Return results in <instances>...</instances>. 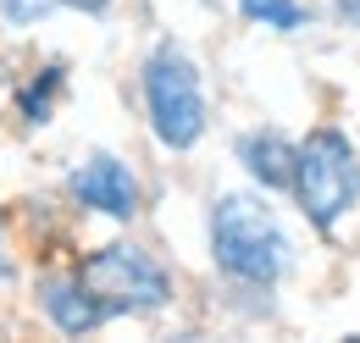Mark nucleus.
<instances>
[{
    "mask_svg": "<svg viewBox=\"0 0 360 343\" xmlns=\"http://www.w3.org/2000/svg\"><path fill=\"white\" fill-rule=\"evenodd\" d=\"M211 260L238 288H277L294 271V238L261 194H222L211 205Z\"/></svg>",
    "mask_w": 360,
    "mask_h": 343,
    "instance_id": "f257e3e1",
    "label": "nucleus"
},
{
    "mask_svg": "<svg viewBox=\"0 0 360 343\" xmlns=\"http://www.w3.org/2000/svg\"><path fill=\"white\" fill-rule=\"evenodd\" d=\"M139 94H144V122L167 150H194L205 138V78L183 44L161 39L144 67H139Z\"/></svg>",
    "mask_w": 360,
    "mask_h": 343,
    "instance_id": "f03ea898",
    "label": "nucleus"
},
{
    "mask_svg": "<svg viewBox=\"0 0 360 343\" xmlns=\"http://www.w3.org/2000/svg\"><path fill=\"white\" fill-rule=\"evenodd\" d=\"M294 205L316 233H333L360 200V155L344 128H311L294 144Z\"/></svg>",
    "mask_w": 360,
    "mask_h": 343,
    "instance_id": "7ed1b4c3",
    "label": "nucleus"
},
{
    "mask_svg": "<svg viewBox=\"0 0 360 343\" xmlns=\"http://www.w3.org/2000/svg\"><path fill=\"white\" fill-rule=\"evenodd\" d=\"M78 277L89 283L111 316H155L172 304V271L134 238H111L78 260Z\"/></svg>",
    "mask_w": 360,
    "mask_h": 343,
    "instance_id": "20e7f679",
    "label": "nucleus"
},
{
    "mask_svg": "<svg viewBox=\"0 0 360 343\" xmlns=\"http://www.w3.org/2000/svg\"><path fill=\"white\" fill-rule=\"evenodd\" d=\"M67 194L94 216H111V221H134L139 205H144V188H139L134 167L122 161V155H105V150H94L84 155L78 167L67 172Z\"/></svg>",
    "mask_w": 360,
    "mask_h": 343,
    "instance_id": "39448f33",
    "label": "nucleus"
},
{
    "mask_svg": "<svg viewBox=\"0 0 360 343\" xmlns=\"http://www.w3.org/2000/svg\"><path fill=\"white\" fill-rule=\"evenodd\" d=\"M39 310H45L50 327L67 332V338H89V332H100L111 321V310L100 304V294L78 271H50V277H39Z\"/></svg>",
    "mask_w": 360,
    "mask_h": 343,
    "instance_id": "423d86ee",
    "label": "nucleus"
},
{
    "mask_svg": "<svg viewBox=\"0 0 360 343\" xmlns=\"http://www.w3.org/2000/svg\"><path fill=\"white\" fill-rule=\"evenodd\" d=\"M233 150H238V167L250 172L261 188H288V177H294V138H283L277 128H255V133H244Z\"/></svg>",
    "mask_w": 360,
    "mask_h": 343,
    "instance_id": "0eeeda50",
    "label": "nucleus"
},
{
    "mask_svg": "<svg viewBox=\"0 0 360 343\" xmlns=\"http://www.w3.org/2000/svg\"><path fill=\"white\" fill-rule=\"evenodd\" d=\"M61 89H67V67H61V61L39 67L28 84L17 89V111H22V122H28V128H45L50 117H56V100H61Z\"/></svg>",
    "mask_w": 360,
    "mask_h": 343,
    "instance_id": "6e6552de",
    "label": "nucleus"
},
{
    "mask_svg": "<svg viewBox=\"0 0 360 343\" xmlns=\"http://www.w3.org/2000/svg\"><path fill=\"white\" fill-rule=\"evenodd\" d=\"M238 11H244V22L271 28V34H300V28H311V6H305V0H238Z\"/></svg>",
    "mask_w": 360,
    "mask_h": 343,
    "instance_id": "1a4fd4ad",
    "label": "nucleus"
},
{
    "mask_svg": "<svg viewBox=\"0 0 360 343\" xmlns=\"http://www.w3.org/2000/svg\"><path fill=\"white\" fill-rule=\"evenodd\" d=\"M50 11H56V0H0L6 28H39Z\"/></svg>",
    "mask_w": 360,
    "mask_h": 343,
    "instance_id": "9d476101",
    "label": "nucleus"
},
{
    "mask_svg": "<svg viewBox=\"0 0 360 343\" xmlns=\"http://www.w3.org/2000/svg\"><path fill=\"white\" fill-rule=\"evenodd\" d=\"M333 17L344 28H360V0H333Z\"/></svg>",
    "mask_w": 360,
    "mask_h": 343,
    "instance_id": "9b49d317",
    "label": "nucleus"
},
{
    "mask_svg": "<svg viewBox=\"0 0 360 343\" xmlns=\"http://www.w3.org/2000/svg\"><path fill=\"white\" fill-rule=\"evenodd\" d=\"M56 6H72V11H84V17H100V11H111V0H56Z\"/></svg>",
    "mask_w": 360,
    "mask_h": 343,
    "instance_id": "f8f14e48",
    "label": "nucleus"
},
{
    "mask_svg": "<svg viewBox=\"0 0 360 343\" xmlns=\"http://www.w3.org/2000/svg\"><path fill=\"white\" fill-rule=\"evenodd\" d=\"M0 233H6V211H0Z\"/></svg>",
    "mask_w": 360,
    "mask_h": 343,
    "instance_id": "ddd939ff",
    "label": "nucleus"
}]
</instances>
